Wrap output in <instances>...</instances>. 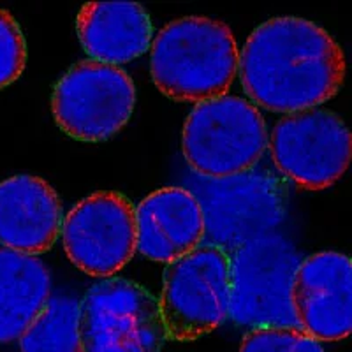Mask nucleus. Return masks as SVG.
Here are the masks:
<instances>
[{
  "label": "nucleus",
  "mask_w": 352,
  "mask_h": 352,
  "mask_svg": "<svg viewBox=\"0 0 352 352\" xmlns=\"http://www.w3.org/2000/svg\"><path fill=\"white\" fill-rule=\"evenodd\" d=\"M268 150L282 176L307 190L331 187L347 171L351 131L328 109L285 115L268 134Z\"/></svg>",
  "instance_id": "8"
},
{
  "label": "nucleus",
  "mask_w": 352,
  "mask_h": 352,
  "mask_svg": "<svg viewBox=\"0 0 352 352\" xmlns=\"http://www.w3.org/2000/svg\"><path fill=\"white\" fill-rule=\"evenodd\" d=\"M52 296V275L36 256L0 248V344L20 340Z\"/></svg>",
  "instance_id": "15"
},
{
  "label": "nucleus",
  "mask_w": 352,
  "mask_h": 352,
  "mask_svg": "<svg viewBox=\"0 0 352 352\" xmlns=\"http://www.w3.org/2000/svg\"><path fill=\"white\" fill-rule=\"evenodd\" d=\"M238 58L228 25L188 16L166 25L153 39L150 71L169 99L199 104L226 96L238 74Z\"/></svg>",
  "instance_id": "2"
},
{
  "label": "nucleus",
  "mask_w": 352,
  "mask_h": 352,
  "mask_svg": "<svg viewBox=\"0 0 352 352\" xmlns=\"http://www.w3.org/2000/svg\"><path fill=\"white\" fill-rule=\"evenodd\" d=\"M136 106V88L115 65L83 60L69 69L52 99L56 125L74 140L106 141L125 127Z\"/></svg>",
  "instance_id": "9"
},
{
  "label": "nucleus",
  "mask_w": 352,
  "mask_h": 352,
  "mask_svg": "<svg viewBox=\"0 0 352 352\" xmlns=\"http://www.w3.org/2000/svg\"><path fill=\"white\" fill-rule=\"evenodd\" d=\"M136 250L155 263H173L204 240L201 206L188 188L164 187L144 197L134 210Z\"/></svg>",
  "instance_id": "12"
},
{
  "label": "nucleus",
  "mask_w": 352,
  "mask_h": 352,
  "mask_svg": "<svg viewBox=\"0 0 352 352\" xmlns=\"http://www.w3.org/2000/svg\"><path fill=\"white\" fill-rule=\"evenodd\" d=\"M188 190L196 196L203 212L204 245L226 254L273 234L287 213L284 184L275 173L259 164L226 178L197 176Z\"/></svg>",
  "instance_id": "3"
},
{
  "label": "nucleus",
  "mask_w": 352,
  "mask_h": 352,
  "mask_svg": "<svg viewBox=\"0 0 352 352\" xmlns=\"http://www.w3.org/2000/svg\"><path fill=\"white\" fill-rule=\"evenodd\" d=\"M69 261L96 278L120 272L136 252V222L131 201L99 192L78 203L62 226Z\"/></svg>",
  "instance_id": "10"
},
{
  "label": "nucleus",
  "mask_w": 352,
  "mask_h": 352,
  "mask_svg": "<svg viewBox=\"0 0 352 352\" xmlns=\"http://www.w3.org/2000/svg\"><path fill=\"white\" fill-rule=\"evenodd\" d=\"M21 352H85L81 336V301L50 296L36 319L20 336Z\"/></svg>",
  "instance_id": "16"
},
{
  "label": "nucleus",
  "mask_w": 352,
  "mask_h": 352,
  "mask_svg": "<svg viewBox=\"0 0 352 352\" xmlns=\"http://www.w3.org/2000/svg\"><path fill=\"white\" fill-rule=\"evenodd\" d=\"M78 36L90 60L118 65L134 60L150 48L152 20L138 2H88L76 20Z\"/></svg>",
  "instance_id": "14"
},
{
  "label": "nucleus",
  "mask_w": 352,
  "mask_h": 352,
  "mask_svg": "<svg viewBox=\"0 0 352 352\" xmlns=\"http://www.w3.org/2000/svg\"><path fill=\"white\" fill-rule=\"evenodd\" d=\"M62 231L56 192L37 176L16 175L0 184V245L14 252H48Z\"/></svg>",
  "instance_id": "13"
},
{
  "label": "nucleus",
  "mask_w": 352,
  "mask_h": 352,
  "mask_svg": "<svg viewBox=\"0 0 352 352\" xmlns=\"http://www.w3.org/2000/svg\"><path fill=\"white\" fill-rule=\"evenodd\" d=\"M228 256V317L250 329H301L291 303L292 280L301 263L296 247L273 232L241 245Z\"/></svg>",
  "instance_id": "4"
},
{
  "label": "nucleus",
  "mask_w": 352,
  "mask_h": 352,
  "mask_svg": "<svg viewBox=\"0 0 352 352\" xmlns=\"http://www.w3.org/2000/svg\"><path fill=\"white\" fill-rule=\"evenodd\" d=\"M301 331L317 342H336L352 329V263L338 252L301 259L291 289Z\"/></svg>",
  "instance_id": "11"
},
{
  "label": "nucleus",
  "mask_w": 352,
  "mask_h": 352,
  "mask_svg": "<svg viewBox=\"0 0 352 352\" xmlns=\"http://www.w3.org/2000/svg\"><path fill=\"white\" fill-rule=\"evenodd\" d=\"M27 62V44L16 20L0 9V90L16 81Z\"/></svg>",
  "instance_id": "18"
},
{
  "label": "nucleus",
  "mask_w": 352,
  "mask_h": 352,
  "mask_svg": "<svg viewBox=\"0 0 352 352\" xmlns=\"http://www.w3.org/2000/svg\"><path fill=\"white\" fill-rule=\"evenodd\" d=\"M187 164L203 178H226L256 168L268 150L259 109L241 97L204 100L187 116L182 136Z\"/></svg>",
  "instance_id": "5"
},
{
  "label": "nucleus",
  "mask_w": 352,
  "mask_h": 352,
  "mask_svg": "<svg viewBox=\"0 0 352 352\" xmlns=\"http://www.w3.org/2000/svg\"><path fill=\"white\" fill-rule=\"evenodd\" d=\"M238 76L257 106L291 115L336 96L345 78V58L324 28L303 18H273L247 39Z\"/></svg>",
  "instance_id": "1"
},
{
  "label": "nucleus",
  "mask_w": 352,
  "mask_h": 352,
  "mask_svg": "<svg viewBox=\"0 0 352 352\" xmlns=\"http://www.w3.org/2000/svg\"><path fill=\"white\" fill-rule=\"evenodd\" d=\"M85 352H160L168 340L159 300L125 278H104L81 300Z\"/></svg>",
  "instance_id": "7"
},
{
  "label": "nucleus",
  "mask_w": 352,
  "mask_h": 352,
  "mask_svg": "<svg viewBox=\"0 0 352 352\" xmlns=\"http://www.w3.org/2000/svg\"><path fill=\"white\" fill-rule=\"evenodd\" d=\"M159 308L168 340H196L219 328L229 312L228 254L199 245L169 263Z\"/></svg>",
  "instance_id": "6"
},
{
  "label": "nucleus",
  "mask_w": 352,
  "mask_h": 352,
  "mask_svg": "<svg viewBox=\"0 0 352 352\" xmlns=\"http://www.w3.org/2000/svg\"><path fill=\"white\" fill-rule=\"evenodd\" d=\"M240 352H324V349L301 329L259 328L245 335Z\"/></svg>",
  "instance_id": "17"
}]
</instances>
